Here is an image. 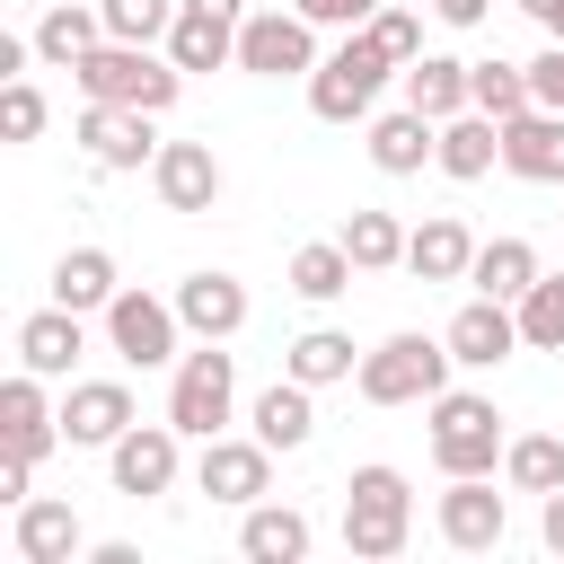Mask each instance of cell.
<instances>
[{
	"instance_id": "6da1fadb",
	"label": "cell",
	"mask_w": 564,
	"mask_h": 564,
	"mask_svg": "<svg viewBox=\"0 0 564 564\" xmlns=\"http://www.w3.org/2000/svg\"><path fill=\"white\" fill-rule=\"evenodd\" d=\"M79 97H97V106H141V115H167L176 106V88H185V70L167 62V53H150V44H97V53H79Z\"/></svg>"
},
{
	"instance_id": "7a4b0ae2",
	"label": "cell",
	"mask_w": 564,
	"mask_h": 564,
	"mask_svg": "<svg viewBox=\"0 0 564 564\" xmlns=\"http://www.w3.org/2000/svg\"><path fill=\"white\" fill-rule=\"evenodd\" d=\"M449 361H458V352H449L441 335H414V326H405V335H388L379 352H361L352 388H361L370 405H432V397L449 388Z\"/></svg>"
},
{
	"instance_id": "3957f363",
	"label": "cell",
	"mask_w": 564,
	"mask_h": 564,
	"mask_svg": "<svg viewBox=\"0 0 564 564\" xmlns=\"http://www.w3.org/2000/svg\"><path fill=\"white\" fill-rule=\"evenodd\" d=\"M405 529H414V494H405V476L397 467H352V485H344V546L361 555V564H388V555H405Z\"/></svg>"
},
{
	"instance_id": "277c9868",
	"label": "cell",
	"mask_w": 564,
	"mask_h": 564,
	"mask_svg": "<svg viewBox=\"0 0 564 564\" xmlns=\"http://www.w3.org/2000/svg\"><path fill=\"white\" fill-rule=\"evenodd\" d=\"M388 70H397V62L379 53V35H370V26H352V35L308 70V115H317V123H361V115L379 106Z\"/></svg>"
},
{
	"instance_id": "5b68a950",
	"label": "cell",
	"mask_w": 564,
	"mask_h": 564,
	"mask_svg": "<svg viewBox=\"0 0 564 564\" xmlns=\"http://www.w3.org/2000/svg\"><path fill=\"white\" fill-rule=\"evenodd\" d=\"M502 414L494 397H467V388H441L432 397V467L441 476H494L502 467Z\"/></svg>"
},
{
	"instance_id": "8992f818",
	"label": "cell",
	"mask_w": 564,
	"mask_h": 564,
	"mask_svg": "<svg viewBox=\"0 0 564 564\" xmlns=\"http://www.w3.org/2000/svg\"><path fill=\"white\" fill-rule=\"evenodd\" d=\"M229 414H238V370L212 335H194V352H176V379H167V423L185 441H212Z\"/></svg>"
},
{
	"instance_id": "52a82bcc",
	"label": "cell",
	"mask_w": 564,
	"mask_h": 564,
	"mask_svg": "<svg viewBox=\"0 0 564 564\" xmlns=\"http://www.w3.org/2000/svg\"><path fill=\"white\" fill-rule=\"evenodd\" d=\"M238 70L256 79H308L317 70V26L300 9H247L238 26Z\"/></svg>"
},
{
	"instance_id": "ba28073f",
	"label": "cell",
	"mask_w": 564,
	"mask_h": 564,
	"mask_svg": "<svg viewBox=\"0 0 564 564\" xmlns=\"http://www.w3.org/2000/svg\"><path fill=\"white\" fill-rule=\"evenodd\" d=\"M176 335H185L176 300H150V291H115V300H106V344H115L123 370H159V361H176Z\"/></svg>"
},
{
	"instance_id": "9c48e42d",
	"label": "cell",
	"mask_w": 564,
	"mask_h": 564,
	"mask_svg": "<svg viewBox=\"0 0 564 564\" xmlns=\"http://www.w3.org/2000/svg\"><path fill=\"white\" fill-rule=\"evenodd\" d=\"M194 485H203L212 502H238V511H247V502H264V494H273V449H264L256 432H247V441L212 432V441H203V458H194Z\"/></svg>"
},
{
	"instance_id": "30bf717a",
	"label": "cell",
	"mask_w": 564,
	"mask_h": 564,
	"mask_svg": "<svg viewBox=\"0 0 564 564\" xmlns=\"http://www.w3.org/2000/svg\"><path fill=\"white\" fill-rule=\"evenodd\" d=\"M150 123H159V115H141V106H97V97H88V106H79V150H88L97 167H115V176H123V167H150V159H159V132H150Z\"/></svg>"
},
{
	"instance_id": "8fae6325",
	"label": "cell",
	"mask_w": 564,
	"mask_h": 564,
	"mask_svg": "<svg viewBox=\"0 0 564 564\" xmlns=\"http://www.w3.org/2000/svg\"><path fill=\"white\" fill-rule=\"evenodd\" d=\"M132 432V388L123 379H70L62 397V441L70 449H115Z\"/></svg>"
},
{
	"instance_id": "7c38bea8",
	"label": "cell",
	"mask_w": 564,
	"mask_h": 564,
	"mask_svg": "<svg viewBox=\"0 0 564 564\" xmlns=\"http://www.w3.org/2000/svg\"><path fill=\"white\" fill-rule=\"evenodd\" d=\"M176 423H132L115 449H106V467H115V494H132V502H150V494H167L176 485Z\"/></svg>"
},
{
	"instance_id": "4fadbf2b",
	"label": "cell",
	"mask_w": 564,
	"mask_h": 564,
	"mask_svg": "<svg viewBox=\"0 0 564 564\" xmlns=\"http://www.w3.org/2000/svg\"><path fill=\"white\" fill-rule=\"evenodd\" d=\"M441 344L458 352V370H494V361H511V352H520V308L476 291V300L449 317V335H441Z\"/></svg>"
},
{
	"instance_id": "5bb4252c",
	"label": "cell",
	"mask_w": 564,
	"mask_h": 564,
	"mask_svg": "<svg viewBox=\"0 0 564 564\" xmlns=\"http://www.w3.org/2000/svg\"><path fill=\"white\" fill-rule=\"evenodd\" d=\"M0 449H18V458H53L62 449V405H44V379L35 370H18L9 388H0Z\"/></svg>"
},
{
	"instance_id": "9a60e30c",
	"label": "cell",
	"mask_w": 564,
	"mask_h": 564,
	"mask_svg": "<svg viewBox=\"0 0 564 564\" xmlns=\"http://www.w3.org/2000/svg\"><path fill=\"white\" fill-rule=\"evenodd\" d=\"M502 529H511V511H502L494 476H449V494H441V538H449L458 555H485V546H502Z\"/></svg>"
},
{
	"instance_id": "2e32d148",
	"label": "cell",
	"mask_w": 564,
	"mask_h": 564,
	"mask_svg": "<svg viewBox=\"0 0 564 564\" xmlns=\"http://www.w3.org/2000/svg\"><path fill=\"white\" fill-rule=\"evenodd\" d=\"M150 185H159L167 212H212V203H220V159H212V141H159Z\"/></svg>"
},
{
	"instance_id": "e0dca14e",
	"label": "cell",
	"mask_w": 564,
	"mask_h": 564,
	"mask_svg": "<svg viewBox=\"0 0 564 564\" xmlns=\"http://www.w3.org/2000/svg\"><path fill=\"white\" fill-rule=\"evenodd\" d=\"M79 352H88V326H79V308H62V300L18 326V370H35V379H70Z\"/></svg>"
},
{
	"instance_id": "ac0fdd59",
	"label": "cell",
	"mask_w": 564,
	"mask_h": 564,
	"mask_svg": "<svg viewBox=\"0 0 564 564\" xmlns=\"http://www.w3.org/2000/svg\"><path fill=\"white\" fill-rule=\"evenodd\" d=\"M502 167L529 176V185H564V115L555 106H529L502 123Z\"/></svg>"
},
{
	"instance_id": "d6986e66",
	"label": "cell",
	"mask_w": 564,
	"mask_h": 564,
	"mask_svg": "<svg viewBox=\"0 0 564 564\" xmlns=\"http://www.w3.org/2000/svg\"><path fill=\"white\" fill-rule=\"evenodd\" d=\"M176 317H185V335L229 344V335L247 326V282H238V273H185V282H176Z\"/></svg>"
},
{
	"instance_id": "ffe728a7",
	"label": "cell",
	"mask_w": 564,
	"mask_h": 564,
	"mask_svg": "<svg viewBox=\"0 0 564 564\" xmlns=\"http://www.w3.org/2000/svg\"><path fill=\"white\" fill-rule=\"evenodd\" d=\"M467 264H476V238H467L458 212H432L423 229H405V273L414 282H467Z\"/></svg>"
},
{
	"instance_id": "44dd1931",
	"label": "cell",
	"mask_w": 564,
	"mask_h": 564,
	"mask_svg": "<svg viewBox=\"0 0 564 564\" xmlns=\"http://www.w3.org/2000/svg\"><path fill=\"white\" fill-rule=\"evenodd\" d=\"M494 159H502V123H494L485 106H467V115H449V123H441V150H432V167H441V176L476 185V176H494Z\"/></svg>"
},
{
	"instance_id": "7402d4cb",
	"label": "cell",
	"mask_w": 564,
	"mask_h": 564,
	"mask_svg": "<svg viewBox=\"0 0 564 564\" xmlns=\"http://www.w3.org/2000/svg\"><path fill=\"white\" fill-rule=\"evenodd\" d=\"M247 423H256V441L264 449H308V432H317V405H308V379H273L256 405H247Z\"/></svg>"
},
{
	"instance_id": "603a6c76",
	"label": "cell",
	"mask_w": 564,
	"mask_h": 564,
	"mask_svg": "<svg viewBox=\"0 0 564 564\" xmlns=\"http://www.w3.org/2000/svg\"><path fill=\"white\" fill-rule=\"evenodd\" d=\"M70 555H79V511L53 494H26L18 502V564H70Z\"/></svg>"
},
{
	"instance_id": "cb8c5ba5",
	"label": "cell",
	"mask_w": 564,
	"mask_h": 564,
	"mask_svg": "<svg viewBox=\"0 0 564 564\" xmlns=\"http://www.w3.org/2000/svg\"><path fill=\"white\" fill-rule=\"evenodd\" d=\"M238 555H247V564H300V555H308V511H291V502H247Z\"/></svg>"
},
{
	"instance_id": "d4e9b609",
	"label": "cell",
	"mask_w": 564,
	"mask_h": 564,
	"mask_svg": "<svg viewBox=\"0 0 564 564\" xmlns=\"http://www.w3.org/2000/svg\"><path fill=\"white\" fill-rule=\"evenodd\" d=\"M97 44H106V9L53 0V9L35 18V62H53V70H79V53H97Z\"/></svg>"
},
{
	"instance_id": "484cf974",
	"label": "cell",
	"mask_w": 564,
	"mask_h": 564,
	"mask_svg": "<svg viewBox=\"0 0 564 564\" xmlns=\"http://www.w3.org/2000/svg\"><path fill=\"white\" fill-rule=\"evenodd\" d=\"M238 26H247V18L176 9V26H167V62H176V70H220V62H238Z\"/></svg>"
},
{
	"instance_id": "4316f807",
	"label": "cell",
	"mask_w": 564,
	"mask_h": 564,
	"mask_svg": "<svg viewBox=\"0 0 564 564\" xmlns=\"http://www.w3.org/2000/svg\"><path fill=\"white\" fill-rule=\"evenodd\" d=\"M467 70H476V62H449V53L405 62V106H414V115H432V123L467 115V106H476V97H467Z\"/></svg>"
},
{
	"instance_id": "83f0119b",
	"label": "cell",
	"mask_w": 564,
	"mask_h": 564,
	"mask_svg": "<svg viewBox=\"0 0 564 564\" xmlns=\"http://www.w3.org/2000/svg\"><path fill=\"white\" fill-rule=\"evenodd\" d=\"M432 150H441V123H432V115H414V106L370 123V167H379V176H414Z\"/></svg>"
},
{
	"instance_id": "f1b7e54d",
	"label": "cell",
	"mask_w": 564,
	"mask_h": 564,
	"mask_svg": "<svg viewBox=\"0 0 564 564\" xmlns=\"http://www.w3.org/2000/svg\"><path fill=\"white\" fill-rule=\"evenodd\" d=\"M538 273H546V264H538V247H529V238H485V247H476V264H467V282H476L485 300H520Z\"/></svg>"
},
{
	"instance_id": "f546056e",
	"label": "cell",
	"mask_w": 564,
	"mask_h": 564,
	"mask_svg": "<svg viewBox=\"0 0 564 564\" xmlns=\"http://www.w3.org/2000/svg\"><path fill=\"white\" fill-rule=\"evenodd\" d=\"M115 291H123V282H115V256H106V247H70V256L53 264V300H62V308H79V317H88V308L106 317V300H115Z\"/></svg>"
},
{
	"instance_id": "4dcf8cb0",
	"label": "cell",
	"mask_w": 564,
	"mask_h": 564,
	"mask_svg": "<svg viewBox=\"0 0 564 564\" xmlns=\"http://www.w3.org/2000/svg\"><path fill=\"white\" fill-rule=\"evenodd\" d=\"M282 370H291V379H308V388H335V379H352V370H361V352H352V335H335V326H308V335H291Z\"/></svg>"
},
{
	"instance_id": "1f68e13d",
	"label": "cell",
	"mask_w": 564,
	"mask_h": 564,
	"mask_svg": "<svg viewBox=\"0 0 564 564\" xmlns=\"http://www.w3.org/2000/svg\"><path fill=\"white\" fill-rule=\"evenodd\" d=\"M335 238H344V256H352L361 273H388V264H405V220H397V212H352Z\"/></svg>"
},
{
	"instance_id": "d6a6232c",
	"label": "cell",
	"mask_w": 564,
	"mask_h": 564,
	"mask_svg": "<svg viewBox=\"0 0 564 564\" xmlns=\"http://www.w3.org/2000/svg\"><path fill=\"white\" fill-rule=\"evenodd\" d=\"M467 97H476L494 123H511V115H529V106H538L529 62H476V70H467Z\"/></svg>"
},
{
	"instance_id": "836d02e7",
	"label": "cell",
	"mask_w": 564,
	"mask_h": 564,
	"mask_svg": "<svg viewBox=\"0 0 564 564\" xmlns=\"http://www.w3.org/2000/svg\"><path fill=\"white\" fill-rule=\"evenodd\" d=\"M352 273H361V264L344 256V238H317V247H300V256H291V291H300V300H344V291H352Z\"/></svg>"
},
{
	"instance_id": "e575fe53",
	"label": "cell",
	"mask_w": 564,
	"mask_h": 564,
	"mask_svg": "<svg viewBox=\"0 0 564 564\" xmlns=\"http://www.w3.org/2000/svg\"><path fill=\"white\" fill-rule=\"evenodd\" d=\"M511 308H520V344L529 352H564V273H538Z\"/></svg>"
},
{
	"instance_id": "d590c367",
	"label": "cell",
	"mask_w": 564,
	"mask_h": 564,
	"mask_svg": "<svg viewBox=\"0 0 564 564\" xmlns=\"http://www.w3.org/2000/svg\"><path fill=\"white\" fill-rule=\"evenodd\" d=\"M502 476H511L520 494H555V485H564V441H555V432H520V441L502 449Z\"/></svg>"
},
{
	"instance_id": "8d00e7d4",
	"label": "cell",
	"mask_w": 564,
	"mask_h": 564,
	"mask_svg": "<svg viewBox=\"0 0 564 564\" xmlns=\"http://www.w3.org/2000/svg\"><path fill=\"white\" fill-rule=\"evenodd\" d=\"M97 9H106V35L115 44H167V26H176L185 0H97Z\"/></svg>"
},
{
	"instance_id": "74e56055",
	"label": "cell",
	"mask_w": 564,
	"mask_h": 564,
	"mask_svg": "<svg viewBox=\"0 0 564 564\" xmlns=\"http://www.w3.org/2000/svg\"><path fill=\"white\" fill-rule=\"evenodd\" d=\"M370 35H379V53H388L397 70H405V62H423V18H414V9H388V0H379Z\"/></svg>"
},
{
	"instance_id": "f35d334b",
	"label": "cell",
	"mask_w": 564,
	"mask_h": 564,
	"mask_svg": "<svg viewBox=\"0 0 564 564\" xmlns=\"http://www.w3.org/2000/svg\"><path fill=\"white\" fill-rule=\"evenodd\" d=\"M0 132H9V141H35V132H44V88H35V79H9V88H0Z\"/></svg>"
},
{
	"instance_id": "ab89813d",
	"label": "cell",
	"mask_w": 564,
	"mask_h": 564,
	"mask_svg": "<svg viewBox=\"0 0 564 564\" xmlns=\"http://www.w3.org/2000/svg\"><path fill=\"white\" fill-rule=\"evenodd\" d=\"M291 9H300V18H308V26H344V35H352V26H370V18H379V0H291Z\"/></svg>"
},
{
	"instance_id": "60d3db41",
	"label": "cell",
	"mask_w": 564,
	"mask_h": 564,
	"mask_svg": "<svg viewBox=\"0 0 564 564\" xmlns=\"http://www.w3.org/2000/svg\"><path fill=\"white\" fill-rule=\"evenodd\" d=\"M529 88H538V106H555V115H564V44H546V53L529 62Z\"/></svg>"
},
{
	"instance_id": "b9f144b4",
	"label": "cell",
	"mask_w": 564,
	"mask_h": 564,
	"mask_svg": "<svg viewBox=\"0 0 564 564\" xmlns=\"http://www.w3.org/2000/svg\"><path fill=\"white\" fill-rule=\"evenodd\" d=\"M485 9H494V0H432L441 26H485Z\"/></svg>"
},
{
	"instance_id": "7bdbcfd3",
	"label": "cell",
	"mask_w": 564,
	"mask_h": 564,
	"mask_svg": "<svg viewBox=\"0 0 564 564\" xmlns=\"http://www.w3.org/2000/svg\"><path fill=\"white\" fill-rule=\"evenodd\" d=\"M538 538H546V555H564V485L546 494V511H538Z\"/></svg>"
},
{
	"instance_id": "ee69618b",
	"label": "cell",
	"mask_w": 564,
	"mask_h": 564,
	"mask_svg": "<svg viewBox=\"0 0 564 564\" xmlns=\"http://www.w3.org/2000/svg\"><path fill=\"white\" fill-rule=\"evenodd\" d=\"M538 26H546V44H564V0H520Z\"/></svg>"
}]
</instances>
